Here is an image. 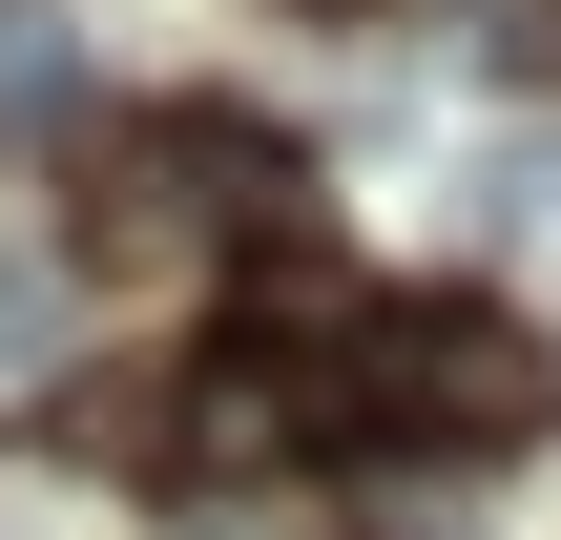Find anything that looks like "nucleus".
I'll use <instances>...</instances> for the list:
<instances>
[{
  "instance_id": "obj_1",
  "label": "nucleus",
  "mask_w": 561,
  "mask_h": 540,
  "mask_svg": "<svg viewBox=\"0 0 561 540\" xmlns=\"http://www.w3.org/2000/svg\"><path fill=\"white\" fill-rule=\"evenodd\" d=\"M354 437H541V354L479 312V291H354Z\"/></svg>"
}]
</instances>
